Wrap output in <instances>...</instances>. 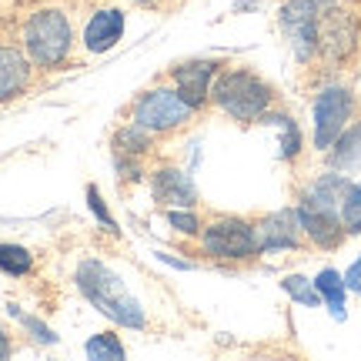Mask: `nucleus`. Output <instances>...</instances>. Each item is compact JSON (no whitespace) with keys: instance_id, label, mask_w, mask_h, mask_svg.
<instances>
[{"instance_id":"obj_1","label":"nucleus","mask_w":361,"mask_h":361,"mask_svg":"<svg viewBox=\"0 0 361 361\" xmlns=\"http://www.w3.org/2000/svg\"><path fill=\"white\" fill-rule=\"evenodd\" d=\"M74 284H78V291L101 311L107 322L121 324V328H134V331L147 324L137 298L128 291V284L121 281V274H114L104 261L84 258L78 264V271H74Z\"/></svg>"},{"instance_id":"obj_2","label":"nucleus","mask_w":361,"mask_h":361,"mask_svg":"<svg viewBox=\"0 0 361 361\" xmlns=\"http://www.w3.org/2000/svg\"><path fill=\"white\" fill-rule=\"evenodd\" d=\"M274 101L278 90L247 67H221L207 97V104H214L221 114H228L238 124H261V117L274 107Z\"/></svg>"},{"instance_id":"obj_3","label":"nucleus","mask_w":361,"mask_h":361,"mask_svg":"<svg viewBox=\"0 0 361 361\" xmlns=\"http://www.w3.org/2000/svg\"><path fill=\"white\" fill-rule=\"evenodd\" d=\"M71 47H74V27L64 11L44 7L30 13V20L24 24V54L30 57V64L44 71L61 67L71 57Z\"/></svg>"},{"instance_id":"obj_4","label":"nucleus","mask_w":361,"mask_h":361,"mask_svg":"<svg viewBox=\"0 0 361 361\" xmlns=\"http://www.w3.org/2000/svg\"><path fill=\"white\" fill-rule=\"evenodd\" d=\"M194 114H197V107L174 84H154L144 94H137V101L130 104V121L147 130H154L157 137L171 134L178 128H188L194 121Z\"/></svg>"},{"instance_id":"obj_5","label":"nucleus","mask_w":361,"mask_h":361,"mask_svg":"<svg viewBox=\"0 0 361 361\" xmlns=\"http://www.w3.org/2000/svg\"><path fill=\"white\" fill-rule=\"evenodd\" d=\"M197 245L211 261H231V264H241V261H251L261 255L255 221L234 218V214H218V218L204 221Z\"/></svg>"},{"instance_id":"obj_6","label":"nucleus","mask_w":361,"mask_h":361,"mask_svg":"<svg viewBox=\"0 0 361 361\" xmlns=\"http://www.w3.org/2000/svg\"><path fill=\"white\" fill-rule=\"evenodd\" d=\"M358 117V97L341 84H328L318 90V97L311 104V141L314 151L328 154L331 144L345 134L351 121Z\"/></svg>"},{"instance_id":"obj_7","label":"nucleus","mask_w":361,"mask_h":361,"mask_svg":"<svg viewBox=\"0 0 361 361\" xmlns=\"http://www.w3.org/2000/svg\"><path fill=\"white\" fill-rule=\"evenodd\" d=\"M361 51V17L345 4H335L322 13L318 24V57L324 64L341 67Z\"/></svg>"},{"instance_id":"obj_8","label":"nucleus","mask_w":361,"mask_h":361,"mask_svg":"<svg viewBox=\"0 0 361 361\" xmlns=\"http://www.w3.org/2000/svg\"><path fill=\"white\" fill-rule=\"evenodd\" d=\"M318 24H322V11H314L308 4H298V0H284L281 4L278 27H281L298 64L318 61Z\"/></svg>"},{"instance_id":"obj_9","label":"nucleus","mask_w":361,"mask_h":361,"mask_svg":"<svg viewBox=\"0 0 361 361\" xmlns=\"http://www.w3.org/2000/svg\"><path fill=\"white\" fill-rule=\"evenodd\" d=\"M255 234H258V251L261 255H278V251H298L305 245V234L298 224V211L284 207V211H271L264 218L255 221Z\"/></svg>"},{"instance_id":"obj_10","label":"nucleus","mask_w":361,"mask_h":361,"mask_svg":"<svg viewBox=\"0 0 361 361\" xmlns=\"http://www.w3.org/2000/svg\"><path fill=\"white\" fill-rule=\"evenodd\" d=\"M221 67L224 64H218V61H184V64L171 67L168 78H171V84L201 111L207 104V97H211V84H214Z\"/></svg>"},{"instance_id":"obj_11","label":"nucleus","mask_w":361,"mask_h":361,"mask_svg":"<svg viewBox=\"0 0 361 361\" xmlns=\"http://www.w3.org/2000/svg\"><path fill=\"white\" fill-rule=\"evenodd\" d=\"M151 194L161 207H194L197 204V188L194 178L178 164H164L151 174Z\"/></svg>"},{"instance_id":"obj_12","label":"nucleus","mask_w":361,"mask_h":361,"mask_svg":"<svg viewBox=\"0 0 361 361\" xmlns=\"http://www.w3.org/2000/svg\"><path fill=\"white\" fill-rule=\"evenodd\" d=\"M128 27V13L121 7H101L90 13V20L84 24V47L90 54H107L114 51Z\"/></svg>"},{"instance_id":"obj_13","label":"nucleus","mask_w":361,"mask_h":361,"mask_svg":"<svg viewBox=\"0 0 361 361\" xmlns=\"http://www.w3.org/2000/svg\"><path fill=\"white\" fill-rule=\"evenodd\" d=\"M298 224H301V234H305V241L311 247H318V251H335L341 247V241L348 238L345 231V224L338 214H324V211H311V207L298 204Z\"/></svg>"},{"instance_id":"obj_14","label":"nucleus","mask_w":361,"mask_h":361,"mask_svg":"<svg viewBox=\"0 0 361 361\" xmlns=\"http://www.w3.org/2000/svg\"><path fill=\"white\" fill-rule=\"evenodd\" d=\"M351 178L345 171H328V174H318L308 188L301 191V201L298 204L311 207V211H324V214H338L341 211V201H345V191H348Z\"/></svg>"},{"instance_id":"obj_15","label":"nucleus","mask_w":361,"mask_h":361,"mask_svg":"<svg viewBox=\"0 0 361 361\" xmlns=\"http://www.w3.org/2000/svg\"><path fill=\"white\" fill-rule=\"evenodd\" d=\"M30 57L17 47H0V104L24 94L30 84Z\"/></svg>"},{"instance_id":"obj_16","label":"nucleus","mask_w":361,"mask_h":361,"mask_svg":"<svg viewBox=\"0 0 361 361\" xmlns=\"http://www.w3.org/2000/svg\"><path fill=\"white\" fill-rule=\"evenodd\" d=\"M328 164H331L335 171H345V174L355 171V168H361V117H355L348 128H345V134L331 144Z\"/></svg>"},{"instance_id":"obj_17","label":"nucleus","mask_w":361,"mask_h":361,"mask_svg":"<svg viewBox=\"0 0 361 361\" xmlns=\"http://www.w3.org/2000/svg\"><path fill=\"white\" fill-rule=\"evenodd\" d=\"M154 130L141 128V124H134V121H124L121 128L111 134V147H114V154H130V157H144L151 147H154Z\"/></svg>"},{"instance_id":"obj_18","label":"nucleus","mask_w":361,"mask_h":361,"mask_svg":"<svg viewBox=\"0 0 361 361\" xmlns=\"http://www.w3.org/2000/svg\"><path fill=\"white\" fill-rule=\"evenodd\" d=\"M261 124H271V128L281 130V161H298L301 157V147H305V137H301V128H298V121L291 114H281V111H274L271 107L268 114L261 117Z\"/></svg>"},{"instance_id":"obj_19","label":"nucleus","mask_w":361,"mask_h":361,"mask_svg":"<svg viewBox=\"0 0 361 361\" xmlns=\"http://www.w3.org/2000/svg\"><path fill=\"white\" fill-rule=\"evenodd\" d=\"M314 288H318L322 301L328 305V311L335 314L338 322H345V295H348L345 274H338L335 268H324V271H318V278H314Z\"/></svg>"},{"instance_id":"obj_20","label":"nucleus","mask_w":361,"mask_h":361,"mask_svg":"<svg viewBox=\"0 0 361 361\" xmlns=\"http://www.w3.org/2000/svg\"><path fill=\"white\" fill-rule=\"evenodd\" d=\"M34 268V255L24 245H0V271L11 278H24Z\"/></svg>"},{"instance_id":"obj_21","label":"nucleus","mask_w":361,"mask_h":361,"mask_svg":"<svg viewBox=\"0 0 361 361\" xmlns=\"http://www.w3.org/2000/svg\"><path fill=\"white\" fill-rule=\"evenodd\" d=\"M284 295L291 298V301H298V305H305V308H318L322 305V295H318V288H314V281H308L305 274H288L281 281Z\"/></svg>"},{"instance_id":"obj_22","label":"nucleus","mask_w":361,"mask_h":361,"mask_svg":"<svg viewBox=\"0 0 361 361\" xmlns=\"http://www.w3.org/2000/svg\"><path fill=\"white\" fill-rule=\"evenodd\" d=\"M338 218H341V224H345L348 234H361V180H351L348 184Z\"/></svg>"},{"instance_id":"obj_23","label":"nucleus","mask_w":361,"mask_h":361,"mask_svg":"<svg viewBox=\"0 0 361 361\" xmlns=\"http://www.w3.org/2000/svg\"><path fill=\"white\" fill-rule=\"evenodd\" d=\"M87 358L94 361H121L124 358V345H121V338L114 331H101V335H94L87 341Z\"/></svg>"},{"instance_id":"obj_24","label":"nucleus","mask_w":361,"mask_h":361,"mask_svg":"<svg viewBox=\"0 0 361 361\" xmlns=\"http://www.w3.org/2000/svg\"><path fill=\"white\" fill-rule=\"evenodd\" d=\"M164 218H168V224L174 228V231L188 234V238H197L201 228H204V221L194 214V207H168V211H164Z\"/></svg>"},{"instance_id":"obj_25","label":"nucleus","mask_w":361,"mask_h":361,"mask_svg":"<svg viewBox=\"0 0 361 361\" xmlns=\"http://www.w3.org/2000/svg\"><path fill=\"white\" fill-rule=\"evenodd\" d=\"M11 314H13V318H17L20 324H24L27 331H30V338H34V341H40V345H57V335H54V328H47L44 322H37V318L24 314V311L17 308V305H11Z\"/></svg>"},{"instance_id":"obj_26","label":"nucleus","mask_w":361,"mask_h":361,"mask_svg":"<svg viewBox=\"0 0 361 361\" xmlns=\"http://www.w3.org/2000/svg\"><path fill=\"white\" fill-rule=\"evenodd\" d=\"M87 204H90V211H94V218L104 224V231L117 234V221L111 218V211H107V204H104L101 191H97V184H87Z\"/></svg>"},{"instance_id":"obj_27","label":"nucleus","mask_w":361,"mask_h":361,"mask_svg":"<svg viewBox=\"0 0 361 361\" xmlns=\"http://www.w3.org/2000/svg\"><path fill=\"white\" fill-rule=\"evenodd\" d=\"M345 284H348V291L361 295V255L355 258V264H351V268L345 271Z\"/></svg>"},{"instance_id":"obj_28","label":"nucleus","mask_w":361,"mask_h":361,"mask_svg":"<svg viewBox=\"0 0 361 361\" xmlns=\"http://www.w3.org/2000/svg\"><path fill=\"white\" fill-rule=\"evenodd\" d=\"M11 351H13L11 335H7V331H4V324H0V358H11Z\"/></svg>"},{"instance_id":"obj_29","label":"nucleus","mask_w":361,"mask_h":361,"mask_svg":"<svg viewBox=\"0 0 361 361\" xmlns=\"http://www.w3.org/2000/svg\"><path fill=\"white\" fill-rule=\"evenodd\" d=\"M298 4H308V7H314V11H328V7H335V4H341V0H298Z\"/></svg>"},{"instance_id":"obj_30","label":"nucleus","mask_w":361,"mask_h":361,"mask_svg":"<svg viewBox=\"0 0 361 361\" xmlns=\"http://www.w3.org/2000/svg\"><path fill=\"white\" fill-rule=\"evenodd\" d=\"M130 4H137V7H151V11H154V7H168L171 0H130Z\"/></svg>"}]
</instances>
